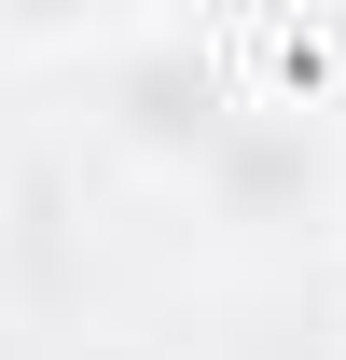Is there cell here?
<instances>
[{"label": "cell", "mask_w": 346, "mask_h": 360, "mask_svg": "<svg viewBox=\"0 0 346 360\" xmlns=\"http://www.w3.org/2000/svg\"><path fill=\"white\" fill-rule=\"evenodd\" d=\"M125 139H139V153L208 167L222 139H236V97H222V70H208V56H139V70H125Z\"/></svg>", "instance_id": "obj_1"}, {"label": "cell", "mask_w": 346, "mask_h": 360, "mask_svg": "<svg viewBox=\"0 0 346 360\" xmlns=\"http://www.w3.org/2000/svg\"><path fill=\"white\" fill-rule=\"evenodd\" d=\"M125 0H0V42H97Z\"/></svg>", "instance_id": "obj_2"}]
</instances>
